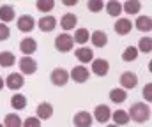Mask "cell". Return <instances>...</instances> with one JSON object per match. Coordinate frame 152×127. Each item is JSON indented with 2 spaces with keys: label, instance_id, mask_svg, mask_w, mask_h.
<instances>
[{
  "label": "cell",
  "instance_id": "1",
  "mask_svg": "<svg viewBox=\"0 0 152 127\" xmlns=\"http://www.w3.org/2000/svg\"><path fill=\"white\" fill-rule=\"evenodd\" d=\"M127 115H129V120H134L136 124H145L151 118V106L145 102H134L129 108Z\"/></svg>",
  "mask_w": 152,
  "mask_h": 127
},
{
  "label": "cell",
  "instance_id": "2",
  "mask_svg": "<svg viewBox=\"0 0 152 127\" xmlns=\"http://www.w3.org/2000/svg\"><path fill=\"white\" fill-rule=\"evenodd\" d=\"M73 46H75V41H73V36H69V34H60V36L55 37V48H57V51H60V53L71 51Z\"/></svg>",
  "mask_w": 152,
  "mask_h": 127
},
{
  "label": "cell",
  "instance_id": "3",
  "mask_svg": "<svg viewBox=\"0 0 152 127\" xmlns=\"http://www.w3.org/2000/svg\"><path fill=\"white\" fill-rule=\"evenodd\" d=\"M50 80L55 86H66L67 81H69V71H66L64 67H57V69L51 71Z\"/></svg>",
  "mask_w": 152,
  "mask_h": 127
},
{
  "label": "cell",
  "instance_id": "4",
  "mask_svg": "<svg viewBox=\"0 0 152 127\" xmlns=\"http://www.w3.org/2000/svg\"><path fill=\"white\" fill-rule=\"evenodd\" d=\"M18 65H20V74L23 76V74H34L36 71H37V62L32 58V57H21L20 60H18Z\"/></svg>",
  "mask_w": 152,
  "mask_h": 127
},
{
  "label": "cell",
  "instance_id": "5",
  "mask_svg": "<svg viewBox=\"0 0 152 127\" xmlns=\"http://www.w3.org/2000/svg\"><path fill=\"white\" fill-rule=\"evenodd\" d=\"M92 118H94L96 122H99V124H106V122L112 118V110H110V106H106V104L96 106V110H94V113H92Z\"/></svg>",
  "mask_w": 152,
  "mask_h": 127
},
{
  "label": "cell",
  "instance_id": "6",
  "mask_svg": "<svg viewBox=\"0 0 152 127\" xmlns=\"http://www.w3.org/2000/svg\"><path fill=\"white\" fill-rule=\"evenodd\" d=\"M118 80H120V88H122V90H133V88H136V85H138V76H136L134 73H131V71L122 73Z\"/></svg>",
  "mask_w": 152,
  "mask_h": 127
},
{
  "label": "cell",
  "instance_id": "7",
  "mask_svg": "<svg viewBox=\"0 0 152 127\" xmlns=\"http://www.w3.org/2000/svg\"><path fill=\"white\" fill-rule=\"evenodd\" d=\"M16 25H18V30H20V32L28 34V32H32V30L36 28V20H34L30 14H21V16L18 18V21H16Z\"/></svg>",
  "mask_w": 152,
  "mask_h": 127
},
{
  "label": "cell",
  "instance_id": "8",
  "mask_svg": "<svg viewBox=\"0 0 152 127\" xmlns=\"http://www.w3.org/2000/svg\"><path fill=\"white\" fill-rule=\"evenodd\" d=\"M88 78H90V73H88V69L85 65H76L69 73V80H73L76 83H85Z\"/></svg>",
  "mask_w": 152,
  "mask_h": 127
},
{
  "label": "cell",
  "instance_id": "9",
  "mask_svg": "<svg viewBox=\"0 0 152 127\" xmlns=\"http://www.w3.org/2000/svg\"><path fill=\"white\" fill-rule=\"evenodd\" d=\"M23 85H25V78L20 74V73H11L7 78H5V86L9 88V90H21L23 88Z\"/></svg>",
  "mask_w": 152,
  "mask_h": 127
},
{
  "label": "cell",
  "instance_id": "10",
  "mask_svg": "<svg viewBox=\"0 0 152 127\" xmlns=\"http://www.w3.org/2000/svg\"><path fill=\"white\" fill-rule=\"evenodd\" d=\"M92 73L96 76H106L110 73V62L104 58H94L92 60Z\"/></svg>",
  "mask_w": 152,
  "mask_h": 127
},
{
  "label": "cell",
  "instance_id": "11",
  "mask_svg": "<svg viewBox=\"0 0 152 127\" xmlns=\"http://www.w3.org/2000/svg\"><path fill=\"white\" fill-rule=\"evenodd\" d=\"M20 51L23 53V57H32V53L37 51V41L32 37H25L20 42Z\"/></svg>",
  "mask_w": 152,
  "mask_h": 127
},
{
  "label": "cell",
  "instance_id": "12",
  "mask_svg": "<svg viewBox=\"0 0 152 127\" xmlns=\"http://www.w3.org/2000/svg\"><path fill=\"white\" fill-rule=\"evenodd\" d=\"M73 124L76 127H92L94 118H92V115L88 111H78L73 117Z\"/></svg>",
  "mask_w": 152,
  "mask_h": 127
},
{
  "label": "cell",
  "instance_id": "13",
  "mask_svg": "<svg viewBox=\"0 0 152 127\" xmlns=\"http://www.w3.org/2000/svg\"><path fill=\"white\" fill-rule=\"evenodd\" d=\"M37 27L41 32H53L57 27V20L50 14H44L41 20H37Z\"/></svg>",
  "mask_w": 152,
  "mask_h": 127
},
{
  "label": "cell",
  "instance_id": "14",
  "mask_svg": "<svg viewBox=\"0 0 152 127\" xmlns=\"http://www.w3.org/2000/svg\"><path fill=\"white\" fill-rule=\"evenodd\" d=\"M53 117V106L50 102H41L36 110V118L39 120H50Z\"/></svg>",
  "mask_w": 152,
  "mask_h": 127
},
{
  "label": "cell",
  "instance_id": "15",
  "mask_svg": "<svg viewBox=\"0 0 152 127\" xmlns=\"http://www.w3.org/2000/svg\"><path fill=\"white\" fill-rule=\"evenodd\" d=\"M115 32L118 34V36H127L131 30H133V23L127 20V18H120V20H117L113 25Z\"/></svg>",
  "mask_w": 152,
  "mask_h": 127
},
{
  "label": "cell",
  "instance_id": "16",
  "mask_svg": "<svg viewBox=\"0 0 152 127\" xmlns=\"http://www.w3.org/2000/svg\"><path fill=\"white\" fill-rule=\"evenodd\" d=\"M14 16H16V12H14V7L12 5H9V4H2L0 5V21L4 25H7L9 21H12Z\"/></svg>",
  "mask_w": 152,
  "mask_h": 127
},
{
  "label": "cell",
  "instance_id": "17",
  "mask_svg": "<svg viewBox=\"0 0 152 127\" xmlns=\"http://www.w3.org/2000/svg\"><path fill=\"white\" fill-rule=\"evenodd\" d=\"M75 55L78 58V62H81V64H88V62L94 60V51L90 48H85V46H80L75 51Z\"/></svg>",
  "mask_w": 152,
  "mask_h": 127
},
{
  "label": "cell",
  "instance_id": "18",
  "mask_svg": "<svg viewBox=\"0 0 152 127\" xmlns=\"http://www.w3.org/2000/svg\"><path fill=\"white\" fill-rule=\"evenodd\" d=\"M90 41H92V44H94L96 48H104V46L108 44V36H106V32H103V30H94V32L90 34Z\"/></svg>",
  "mask_w": 152,
  "mask_h": 127
},
{
  "label": "cell",
  "instance_id": "19",
  "mask_svg": "<svg viewBox=\"0 0 152 127\" xmlns=\"http://www.w3.org/2000/svg\"><path fill=\"white\" fill-rule=\"evenodd\" d=\"M76 23H78V16H76L75 12H66L60 18V27L64 30H73L76 27Z\"/></svg>",
  "mask_w": 152,
  "mask_h": 127
},
{
  "label": "cell",
  "instance_id": "20",
  "mask_svg": "<svg viewBox=\"0 0 152 127\" xmlns=\"http://www.w3.org/2000/svg\"><path fill=\"white\" fill-rule=\"evenodd\" d=\"M112 120H113L115 126L122 127L129 122V115H127V111H124V110H115L113 113H112Z\"/></svg>",
  "mask_w": 152,
  "mask_h": 127
},
{
  "label": "cell",
  "instance_id": "21",
  "mask_svg": "<svg viewBox=\"0 0 152 127\" xmlns=\"http://www.w3.org/2000/svg\"><path fill=\"white\" fill-rule=\"evenodd\" d=\"M134 27H136L140 32H151L152 30V18L151 16H140V18L134 21Z\"/></svg>",
  "mask_w": 152,
  "mask_h": 127
},
{
  "label": "cell",
  "instance_id": "22",
  "mask_svg": "<svg viewBox=\"0 0 152 127\" xmlns=\"http://www.w3.org/2000/svg\"><path fill=\"white\" fill-rule=\"evenodd\" d=\"M11 106H12L16 111H21V110H25V108H27V97L16 92V94L11 97Z\"/></svg>",
  "mask_w": 152,
  "mask_h": 127
},
{
  "label": "cell",
  "instance_id": "23",
  "mask_svg": "<svg viewBox=\"0 0 152 127\" xmlns=\"http://www.w3.org/2000/svg\"><path fill=\"white\" fill-rule=\"evenodd\" d=\"M127 99V92L122 90V88H112L110 90V101L115 104H122L124 101Z\"/></svg>",
  "mask_w": 152,
  "mask_h": 127
},
{
  "label": "cell",
  "instance_id": "24",
  "mask_svg": "<svg viewBox=\"0 0 152 127\" xmlns=\"http://www.w3.org/2000/svg\"><path fill=\"white\" fill-rule=\"evenodd\" d=\"M104 9H106V12H108L110 16L117 18V16L122 12V4H120V2H117V0H110V2H106V4H104Z\"/></svg>",
  "mask_w": 152,
  "mask_h": 127
},
{
  "label": "cell",
  "instance_id": "25",
  "mask_svg": "<svg viewBox=\"0 0 152 127\" xmlns=\"http://www.w3.org/2000/svg\"><path fill=\"white\" fill-rule=\"evenodd\" d=\"M21 122H23V118L18 113H9L4 118V127H21Z\"/></svg>",
  "mask_w": 152,
  "mask_h": 127
},
{
  "label": "cell",
  "instance_id": "26",
  "mask_svg": "<svg viewBox=\"0 0 152 127\" xmlns=\"http://www.w3.org/2000/svg\"><path fill=\"white\" fill-rule=\"evenodd\" d=\"M142 9V4L138 0H127L122 4V11H126L127 14H138Z\"/></svg>",
  "mask_w": 152,
  "mask_h": 127
},
{
  "label": "cell",
  "instance_id": "27",
  "mask_svg": "<svg viewBox=\"0 0 152 127\" xmlns=\"http://www.w3.org/2000/svg\"><path fill=\"white\" fill-rule=\"evenodd\" d=\"M16 64V57L11 51H2L0 53V67H11Z\"/></svg>",
  "mask_w": 152,
  "mask_h": 127
},
{
  "label": "cell",
  "instance_id": "28",
  "mask_svg": "<svg viewBox=\"0 0 152 127\" xmlns=\"http://www.w3.org/2000/svg\"><path fill=\"white\" fill-rule=\"evenodd\" d=\"M138 58V49L134 46H127L124 51H122V60L124 62H134Z\"/></svg>",
  "mask_w": 152,
  "mask_h": 127
},
{
  "label": "cell",
  "instance_id": "29",
  "mask_svg": "<svg viewBox=\"0 0 152 127\" xmlns=\"http://www.w3.org/2000/svg\"><path fill=\"white\" fill-rule=\"evenodd\" d=\"M88 39H90V34L87 28H78L75 32V37H73V41L78 44H85V42H88Z\"/></svg>",
  "mask_w": 152,
  "mask_h": 127
},
{
  "label": "cell",
  "instance_id": "30",
  "mask_svg": "<svg viewBox=\"0 0 152 127\" xmlns=\"http://www.w3.org/2000/svg\"><path fill=\"white\" fill-rule=\"evenodd\" d=\"M138 53L142 51V53H151L152 51V39L149 36H145V37H142L140 41H138Z\"/></svg>",
  "mask_w": 152,
  "mask_h": 127
},
{
  "label": "cell",
  "instance_id": "31",
  "mask_svg": "<svg viewBox=\"0 0 152 127\" xmlns=\"http://www.w3.org/2000/svg\"><path fill=\"white\" fill-rule=\"evenodd\" d=\"M36 7H37L41 12H50L55 7V2L53 0H37L36 2Z\"/></svg>",
  "mask_w": 152,
  "mask_h": 127
},
{
  "label": "cell",
  "instance_id": "32",
  "mask_svg": "<svg viewBox=\"0 0 152 127\" xmlns=\"http://www.w3.org/2000/svg\"><path fill=\"white\" fill-rule=\"evenodd\" d=\"M87 7H88L90 12H99V11H103L104 4H103V0H88L87 2Z\"/></svg>",
  "mask_w": 152,
  "mask_h": 127
},
{
  "label": "cell",
  "instance_id": "33",
  "mask_svg": "<svg viewBox=\"0 0 152 127\" xmlns=\"http://www.w3.org/2000/svg\"><path fill=\"white\" fill-rule=\"evenodd\" d=\"M21 127H41V120L36 117H28L21 122Z\"/></svg>",
  "mask_w": 152,
  "mask_h": 127
},
{
  "label": "cell",
  "instance_id": "34",
  "mask_svg": "<svg viewBox=\"0 0 152 127\" xmlns=\"http://www.w3.org/2000/svg\"><path fill=\"white\" fill-rule=\"evenodd\" d=\"M11 37V28L4 23H0V41H7Z\"/></svg>",
  "mask_w": 152,
  "mask_h": 127
},
{
  "label": "cell",
  "instance_id": "35",
  "mask_svg": "<svg viewBox=\"0 0 152 127\" xmlns=\"http://www.w3.org/2000/svg\"><path fill=\"white\" fill-rule=\"evenodd\" d=\"M143 97L147 99V102L152 101V83H147L143 86Z\"/></svg>",
  "mask_w": 152,
  "mask_h": 127
},
{
  "label": "cell",
  "instance_id": "36",
  "mask_svg": "<svg viewBox=\"0 0 152 127\" xmlns=\"http://www.w3.org/2000/svg\"><path fill=\"white\" fill-rule=\"evenodd\" d=\"M64 4H66V5H75L76 0H64Z\"/></svg>",
  "mask_w": 152,
  "mask_h": 127
},
{
  "label": "cell",
  "instance_id": "37",
  "mask_svg": "<svg viewBox=\"0 0 152 127\" xmlns=\"http://www.w3.org/2000/svg\"><path fill=\"white\" fill-rule=\"evenodd\" d=\"M2 88H4V78L0 76V90H2Z\"/></svg>",
  "mask_w": 152,
  "mask_h": 127
},
{
  "label": "cell",
  "instance_id": "38",
  "mask_svg": "<svg viewBox=\"0 0 152 127\" xmlns=\"http://www.w3.org/2000/svg\"><path fill=\"white\" fill-rule=\"evenodd\" d=\"M106 127H118V126H115V124H110V126H106Z\"/></svg>",
  "mask_w": 152,
  "mask_h": 127
},
{
  "label": "cell",
  "instance_id": "39",
  "mask_svg": "<svg viewBox=\"0 0 152 127\" xmlns=\"http://www.w3.org/2000/svg\"><path fill=\"white\" fill-rule=\"evenodd\" d=\"M0 127H4V126H2V124H0Z\"/></svg>",
  "mask_w": 152,
  "mask_h": 127
}]
</instances>
